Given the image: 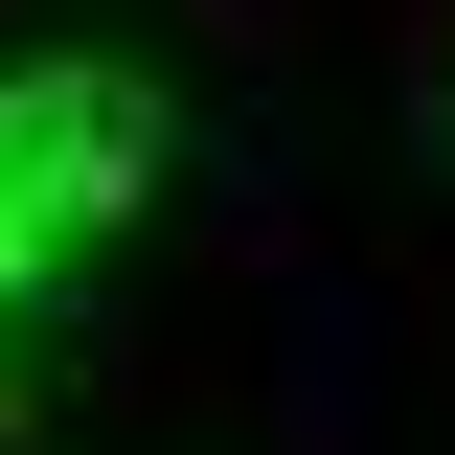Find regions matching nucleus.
I'll use <instances>...</instances> for the list:
<instances>
[{
	"instance_id": "f257e3e1",
	"label": "nucleus",
	"mask_w": 455,
	"mask_h": 455,
	"mask_svg": "<svg viewBox=\"0 0 455 455\" xmlns=\"http://www.w3.org/2000/svg\"><path fill=\"white\" fill-rule=\"evenodd\" d=\"M160 182V92L137 68H0V296H46L68 251H114Z\"/></svg>"
}]
</instances>
